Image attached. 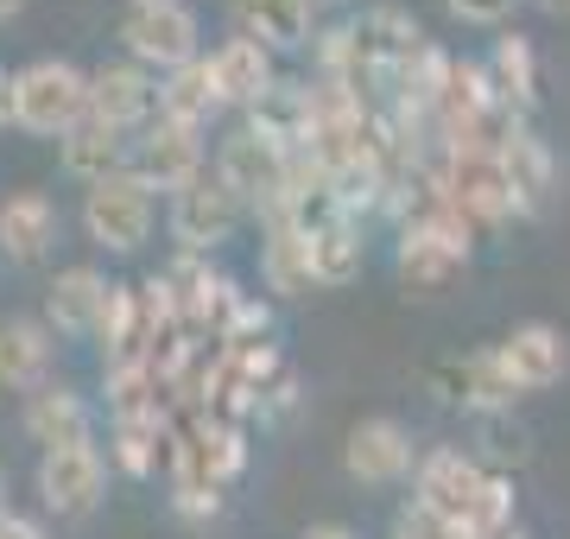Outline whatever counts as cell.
Segmentation results:
<instances>
[{"label":"cell","mask_w":570,"mask_h":539,"mask_svg":"<svg viewBox=\"0 0 570 539\" xmlns=\"http://www.w3.org/2000/svg\"><path fill=\"white\" fill-rule=\"evenodd\" d=\"M89 102V77L70 58H32L13 70V127L26 134H70Z\"/></svg>","instance_id":"obj_1"},{"label":"cell","mask_w":570,"mask_h":539,"mask_svg":"<svg viewBox=\"0 0 570 539\" xmlns=\"http://www.w3.org/2000/svg\"><path fill=\"white\" fill-rule=\"evenodd\" d=\"M197 39H204V26H197V13L184 7V0H146V7H134L121 20V45H127V63H140V70H178V63L204 58L197 51Z\"/></svg>","instance_id":"obj_2"},{"label":"cell","mask_w":570,"mask_h":539,"mask_svg":"<svg viewBox=\"0 0 570 539\" xmlns=\"http://www.w3.org/2000/svg\"><path fill=\"white\" fill-rule=\"evenodd\" d=\"M209 153H204V127H184V121H153L140 127V140H127V171L140 178L146 190H184L190 178H204Z\"/></svg>","instance_id":"obj_3"},{"label":"cell","mask_w":570,"mask_h":539,"mask_svg":"<svg viewBox=\"0 0 570 539\" xmlns=\"http://www.w3.org/2000/svg\"><path fill=\"white\" fill-rule=\"evenodd\" d=\"M153 190L134 178V171H115L102 185H89L82 197V228H89V242L108 254H134L153 235Z\"/></svg>","instance_id":"obj_4"},{"label":"cell","mask_w":570,"mask_h":539,"mask_svg":"<svg viewBox=\"0 0 570 539\" xmlns=\"http://www.w3.org/2000/svg\"><path fill=\"white\" fill-rule=\"evenodd\" d=\"M482 457L463 451V444H438V451H425L419 463H412V501L425 508V514H438L456 533L469 514V501H475V489H482Z\"/></svg>","instance_id":"obj_5"},{"label":"cell","mask_w":570,"mask_h":539,"mask_svg":"<svg viewBox=\"0 0 570 539\" xmlns=\"http://www.w3.org/2000/svg\"><path fill=\"white\" fill-rule=\"evenodd\" d=\"M285 159H292V153H279V146H266L261 134L235 127V134L216 146V171H209V178H216L242 209H273L279 204V185H285Z\"/></svg>","instance_id":"obj_6"},{"label":"cell","mask_w":570,"mask_h":539,"mask_svg":"<svg viewBox=\"0 0 570 539\" xmlns=\"http://www.w3.org/2000/svg\"><path fill=\"white\" fill-rule=\"evenodd\" d=\"M89 77V102H82V115L89 121L115 127V134H134V127H146L153 115H159V77L153 70H140V63H96V70H82Z\"/></svg>","instance_id":"obj_7"},{"label":"cell","mask_w":570,"mask_h":539,"mask_svg":"<svg viewBox=\"0 0 570 539\" xmlns=\"http://www.w3.org/2000/svg\"><path fill=\"white\" fill-rule=\"evenodd\" d=\"M412 463H419V451H412V432L400 425V419L374 413V419H355L343 438V470L355 482H367V489H393V482L412 477Z\"/></svg>","instance_id":"obj_8"},{"label":"cell","mask_w":570,"mask_h":539,"mask_svg":"<svg viewBox=\"0 0 570 539\" xmlns=\"http://www.w3.org/2000/svg\"><path fill=\"white\" fill-rule=\"evenodd\" d=\"M108 489V463L96 444H63V451L39 457V501L58 520H82Z\"/></svg>","instance_id":"obj_9"},{"label":"cell","mask_w":570,"mask_h":539,"mask_svg":"<svg viewBox=\"0 0 570 539\" xmlns=\"http://www.w3.org/2000/svg\"><path fill=\"white\" fill-rule=\"evenodd\" d=\"M235 223H242V204L209 171L190 178L184 190H171V242H178V254H197L204 261L209 248H223L228 235H235Z\"/></svg>","instance_id":"obj_10"},{"label":"cell","mask_w":570,"mask_h":539,"mask_svg":"<svg viewBox=\"0 0 570 539\" xmlns=\"http://www.w3.org/2000/svg\"><path fill=\"white\" fill-rule=\"evenodd\" d=\"M494 362L508 369V381H513V394H546V388H558L570 374V343H564V331L558 324H513L501 343H494Z\"/></svg>","instance_id":"obj_11"},{"label":"cell","mask_w":570,"mask_h":539,"mask_svg":"<svg viewBox=\"0 0 570 539\" xmlns=\"http://www.w3.org/2000/svg\"><path fill=\"white\" fill-rule=\"evenodd\" d=\"M494 159H501V178H508V197H513V216H539L558 185V159H551V146L532 134L527 121H513L494 146Z\"/></svg>","instance_id":"obj_12"},{"label":"cell","mask_w":570,"mask_h":539,"mask_svg":"<svg viewBox=\"0 0 570 539\" xmlns=\"http://www.w3.org/2000/svg\"><path fill=\"white\" fill-rule=\"evenodd\" d=\"M247 134H261L279 153H305L311 140V84L298 77H273V84L247 102Z\"/></svg>","instance_id":"obj_13"},{"label":"cell","mask_w":570,"mask_h":539,"mask_svg":"<svg viewBox=\"0 0 570 539\" xmlns=\"http://www.w3.org/2000/svg\"><path fill=\"white\" fill-rule=\"evenodd\" d=\"M108 286H115V280H102L96 267H63L58 280H51V292H45L39 324L51 336H96L102 305H108Z\"/></svg>","instance_id":"obj_14"},{"label":"cell","mask_w":570,"mask_h":539,"mask_svg":"<svg viewBox=\"0 0 570 539\" xmlns=\"http://www.w3.org/2000/svg\"><path fill=\"white\" fill-rule=\"evenodd\" d=\"M235 39H254L261 51H305L317 39L311 0H235Z\"/></svg>","instance_id":"obj_15"},{"label":"cell","mask_w":570,"mask_h":539,"mask_svg":"<svg viewBox=\"0 0 570 539\" xmlns=\"http://www.w3.org/2000/svg\"><path fill=\"white\" fill-rule=\"evenodd\" d=\"M51 242H58V204L45 190H13L0 204V254L32 267V261L51 254Z\"/></svg>","instance_id":"obj_16"},{"label":"cell","mask_w":570,"mask_h":539,"mask_svg":"<svg viewBox=\"0 0 570 539\" xmlns=\"http://www.w3.org/2000/svg\"><path fill=\"white\" fill-rule=\"evenodd\" d=\"M204 70H209V89H216V108H247L273 77H279V70H273V51H261L254 39L216 45L204 58Z\"/></svg>","instance_id":"obj_17"},{"label":"cell","mask_w":570,"mask_h":539,"mask_svg":"<svg viewBox=\"0 0 570 539\" xmlns=\"http://www.w3.org/2000/svg\"><path fill=\"white\" fill-rule=\"evenodd\" d=\"M482 77H489V96H494V108H501V115L527 121L532 108H539V58H532V45L520 39V32L494 39L489 63H482Z\"/></svg>","instance_id":"obj_18"},{"label":"cell","mask_w":570,"mask_h":539,"mask_svg":"<svg viewBox=\"0 0 570 539\" xmlns=\"http://www.w3.org/2000/svg\"><path fill=\"white\" fill-rule=\"evenodd\" d=\"M438 388H444L456 406H469V413H508L513 400V381H508V369L494 362V350H475V355H463V362H444V374H438Z\"/></svg>","instance_id":"obj_19"},{"label":"cell","mask_w":570,"mask_h":539,"mask_svg":"<svg viewBox=\"0 0 570 539\" xmlns=\"http://www.w3.org/2000/svg\"><path fill=\"white\" fill-rule=\"evenodd\" d=\"M26 438L45 444V451H63V444H89V400L70 394V388H32L26 394Z\"/></svg>","instance_id":"obj_20"},{"label":"cell","mask_w":570,"mask_h":539,"mask_svg":"<svg viewBox=\"0 0 570 539\" xmlns=\"http://www.w3.org/2000/svg\"><path fill=\"white\" fill-rule=\"evenodd\" d=\"M51 374V331L39 317H7L0 324V388L7 394H32Z\"/></svg>","instance_id":"obj_21"},{"label":"cell","mask_w":570,"mask_h":539,"mask_svg":"<svg viewBox=\"0 0 570 539\" xmlns=\"http://www.w3.org/2000/svg\"><path fill=\"white\" fill-rule=\"evenodd\" d=\"M58 159H63L70 178L102 185V178L127 171V134H115V127H102V121H89V115H82L70 134H58Z\"/></svg>","instance_id":"obj_22"},{"label":"cell","mask_w":570,"mask_h":539,"mask_svg":"<svg viewBox=\"0 0 570 539\" xmlns=\"http://www.w3.org/2000/svg\"><path fill=\"white\" fill-rule=\"evenodd\" d=\"M305 254H311V280H317V286H348V280H362V267H367V242L348 216L311 228Z\"/></svg>","instance_id":"obj_23"},{"label":"cell","mask_w":570,"mask_h":539,"mask_svg":"<svg viewBox=\"0 0 570 539\" xmlns=\"http://www.w3.org/2000/svg\"><path fill=\"white\" fill-rule=\"evenodd\" d=\"M159 115L165 121H184V127H204L216 115V89H209L204 58H190V63H178V70L159 77Z\"/></svg>","instance_id":"obj_24"},{"label":"cell","mask_w":570,"mask_h":539,"mask_svg":"<svg viewBox=\"0 0 570 539\" xmlns=\"http://www.w3.org/2000/svg\"><path fill=\"white\" fill-rule=\"evenodd\" d=\"M108 457H115V470H121V477L146 482L165 463V413H153V419H115Z\"/></svg>","instance_id":"obj_25"},{"label":"cell","mask_w":570,"mask_h":539,"mask_svg":"<svg viewBox=\"0 0 570 539\" xmlns=\"http://www.w3.org/2000/svg\"><path fill=\"white\" fill-rule=\"evenodd\" d=\"M261 273L266 286L279 292V298H305L317 280H311V254H305V235H292V228H273V242L261 248Z\"/></svg>","instance_id":"obj_26"},{"label":"cell","mask_w":570,"mask_h":539,"mask_svg":"<svg viewBox=\"0 0 570 539\" xmlns=\"http://www.w3.org/2000/svg\"><path fill=\"white\" fill-rule=\"evenodd\" d=\"M513 527V477H482V489H475V501H469L463 527H456V539H501Z\"/></svg>","instance_id":"obj_27"},{"label":"cell","mask_w":570,"mask_h":539,"mask_svg":"<svg viewBox=\"0 0 570 539\" xmlns=\"http://www.w3.org/2000/svg\"><path fill=\"white\" fill-rule=\"evenodd\" d=\"M444 7H450L463 26H501L513 7H520V0H444Z\"/></svg>","instance_id":"obj_28"},{"label":"cell","mask_w":570,"mask_h":539,"mask_svg":"<svg viewBox=\"0 0 570 539\" xmlns=\"http://www.w3.org/2000/svg\"><path fill=\"white\" fill-rule=\"evenodd\" d=\"M0 539H45V527H39V520H26V514H13V508H7V514H0Z\"/></svg>","instance_id":"obj_29"},{"label":"cell","mask_w":570,"mask_h":539,"mask_svg":"<svg viewBox=\"0 0 570 539\" xmlns=\"http://www.w3.org/2000/svg\"><path fill=\"white\" fill-rule=\"evenodd\" d=\"M298 539H355V527H343V520H317V527H305Z\"/></svg>","instance_id":"obj_30"},{"label":"cell","mask_w":570,"mask_h":539,"mask_svg":"<svg viewBox=\"0 0 570 539\" xmlns=\"http://www.w3.org/2000/svg\"><path fill=\"white\" fill-rule=\"evenodd\" d=\"M13 121V70H7V63H0V127Z\"/></svg>","instance_id":"obj_31"},{"label":"cell","mask_w":570,"mask_h":539,"mask_svg":"<svg viewBox=\"0 0 570 539\" xmlns=\"http://www.w3.org/2000/svg\"><path fill=\"white\" fill-rule=\"evenodd\" d=\"M539 7H546L551 20H570V0H539Z\"/></svg>","instance_id":"obj_32"},{"label":"cell","mask_w":570,"mask_h":539,"mask_svg":"<svg viewBox=\"0 0 570 539\" xmlns=\"http://www.w3.org/2000/svg\"><path fill=\"white\" fill-rule=\"evenodd\" d=\"M26 0H0V20H13V13H20Z\"/></svg>","instance_id":"obj_33"},{"label":"cell","mask_w":570,"mask_h":539,"mask_svg":"<svg viewBox=\"0 0 570 539\" xmlns=\"http://www.w3.org/2000/svg\"><path fill=\"white\" fill-rule=\"evenodd\" d=\"M311 7H348V0H311Z\"/></svg>","instance_id":"obj_34"},{"label":"cell","mask_w":570,"mask_h":539,"mask_svg":"<svg viewBox=\"0 0 570 539\" xmlns=\"http://www.w3.org/2000/svg\"><path fill=\"white\" fill-rule=\"evenodd\" d=\"M0 514H7V477H0Z\"/></svg>","instance_id":"obj_35"},{"label":"cell","mask_w":570,"mask_h":539,"mask_svg":"<svg viewBox=\"0 0 570 539\" xmlns=\"http://www.w3.org/2000/svg\"><path fill=\"white\" fill-rule=\"evenodd\" d=\"M501 539H527V533H520V527H508V533H501Z\"/></svg>","instance_id":"obj_36"},{"label":"cell","mask_w":570,"mask_h":539,"mask_svg":"<svg viewBox=\"0 0 570 539\" xmlns=\"http://www.w3.org/2000/svg\"><path fill=\"white\" fill-rule=\"evenodd\" d=\"M127 7H146V0H127Z\"/></svg>","instance_id":"obj_37"}]
</instances>
